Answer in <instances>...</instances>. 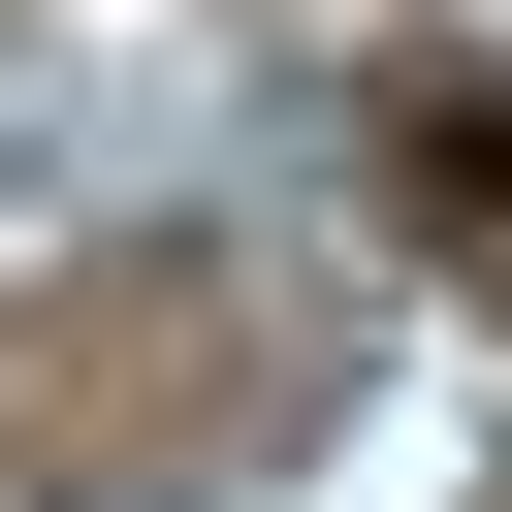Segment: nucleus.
Segmentation results:
<instances>
[{
	"instance_id": "1",
	"label": "nucleus",
	"mask_w": 512,
	"mask_h": 512,
	"mask_svg": "<svg viewBox=\"0 0 512 512\" xmlns=\"http://www.w3.org/2000/svg\"><path fill=\"white\" fill-rule=\"evenodd\" d=\"M64 512H160V480H64Z\"/></svg>"
}]
</instances>
